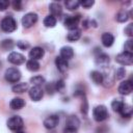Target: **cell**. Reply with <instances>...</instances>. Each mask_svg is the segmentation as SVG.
<instances>
[{"mask_svg": "<svg viewBox=\"0 0 133 133\" xmlns=\"http://www.w3.org/2000/svg\"><path fill=\"white\" fill-rule=\"evenodd\" d=\"M92 116L94 119L98 123L104 122L108 118L109 113H108V109L106 106L104 105H98L92 109Z\"/></svg>", "mask_w": 133, "mask_h": 133, "instance_id": "obj_1", "label": "cell"}, {"mask_svg": "<svg viewBox=\"0 0 133 133\" xmlns=\"http://www.w3.org/2000/svg\"><path fill=\"white\" fill-rule=\"evenodd\" d=\"M0 27L4 32H7V33L14 32L17 29V21L11 16H6L1 20Z\"/></svg>", "mask_w": 133, "mask_h": 133, "instance_id": "obj_2", "label": "cell"}, {"mask_svg": "<svg viewBox=\"0 0 133 133\" xmlns=\"http://www.w3.org/2000/svg\"><path fill=\"white\" fill-rule=\"evenodd\" d=\"M21 77H22V74L19 71V69H17V68H8V69H6V71L4 73V78L9 83L19 82Z\"/></svg>", "mask_w": 133, "mask_h": 133, "instance_id": "obj_3", "label": "cell"}, {"mask_svg": "<svg viewBox=\"0 0 133 133\" xmlns=\"http://www.w3.org/2000/svg\"><path fill=\"white\" fill-rule=\"evenodd\" d=\"M6 124L8 129H10L11 131H19V130H22V128L24 127V121L19 115H14L9 117Z\"/></svg>", "mask_w": 133, "mask_h": 133, "instance_id": "obj_4", "label": "cell"}, {"mask_svg": "<svg viewBox=\"0 0 133 133\" xmlns=\"http://www.w3.org/2000/svg\"><path fill=\"white\" fill-rule=\"evenodd\" d=\"M115 61L122 65H131L133 63V54L130 52H122L116 55Z\"/></svg>", "mask_w": 133, "mask_h": 133, "instance_id": "obj_5", "label": "cell"}, {"mask_svg": "<svg viewBox=\"0 0 133 133\" xmlns=\"http://www.w3.org/2000/svg\"><path fill=\"white\" fill-rule=\"evenodd\" d=\"M38 16L35 12H27L22 18V25L24 28H30L37 22Z\"/></svg>", "mask_w": 133, "mask_h": 133, "instance_id": "obj_6", "label": "cell"}, {"mask_svg": "<svg viewBox=\"0 0 133 133\" xmlns=\"http://www.w3.org/2000/svg\"><path fill=\"white\" fill-rule=\"evenodd\" d=\"M79 22H80V16L79 15L66 16V18L63 21V24L69 30H74V29H77Z\"/></svg>", "mask_w": 133, "mask_h": 133, "instance_id": "obj_7", "label": "cell"}, {"mask_svg": "<svg viewBox=\"0 0 133 133\" xmlns=\"http://www.w3.org/2000/svg\"><path fill=\"white\" fill-rule=\"evenodd\" d=\"M117 90L123 96L130 95L132 92V90H133V83H132V81L131 80H125V81L121 82L118 87H117Z\"/></svg>", "mask_w": 133, "mask_h": 133, "instance_id": "obj_8", "label": "cell"}, {"mask_svg": "<svg viewBox=\"0 0 133 133\" xmlns=\"http://www.w3.org/2000/svg\"><path fill=\"white\" fill-rule=\"evenodd\" d=\"M58 124H59V116L56 114H51L44 119V127L48 130H52L56 128Z\"/></svg>", "mask_w": 133, "mask_h": 133, "instance_id": "obj_9", "label": "cell"}, {"mask_svg": "<svg viewBox=\"0 0 133 133\" xmlns=\"http://www.w3.org/2000/svg\"><path fill=\"white\" fill-rule=\"evenodd\" d=\"M7 60H8V62H10L12 64L20 65V64L25 62V56L23 54L19 53V52H11V53L8 54Z\"/></svg>", "mask_w": 133, "mask_h": 133, "instance_id": "obj_10", "label": "cell"}, {"mask_svg": "<svg viewBox=\"0 0 133 133\" xmlns=\"http://www.w3.org/2000/svg\"><path fill=\"white\" fill-rule=\"evenodd\" d=\"M28 94H29L30 99H31L32 101H34V102L41 101L42 98H43V96H44V91H43L42 87H41V86H35V85H33V86L29 89Z\"/></svg>", "mask_w": 133, "mask_h": 133, "instance_id": "obj_11", "label": "cell"}, {"mask_svg": "<svg viewBox=\"0 0 133 133\" xmlns=\"http://www.w3.org/2000/svg\"><path fill=\"white\" fill-rule=\"evenodd\" d=\"M109 56L106 54V53H103L101 51L98 52V54L96 55V64L101 66V68H107L108 64H109Z\"/></svg>", "mask_w": 133, "mask_h": 133, "instance_id": "obj_12", "label": "cell"}, {"mask_svg": "<svg viewBox=\"0 0 133 133\" xmlns=\"http://www.w3.org/2000/svg\"><path fill=\"white\" fill-rule=\"evenodd\" d=\"M45 55V50L42 47H33L30 51H29V57L30 59H34V60H38L42 59Z\"/></svg>", "mask_w": 133, "mask_h": 133, "instance_id": "obj_13", "label": "cell"}, {"mask_svg": "<svg viewBox=\"0 0 133 133\" xmlns=\"http://www.w3.org/2000/svg\"><path fill=\"white\" fill-rule=\"evenodd\" d=\"M55 65L57 68V70L61 73H64L68 69H69V61L60 56H57L55 58Z\"/></svg>", "mask_w": 133, "mask_h": 133, "instance_id": "obj_14", "label": "cell"}, {"mask_svg": "<svg viewBox=\"0 0 133 133\" xmlns=\"http://www.w3.org/2000/svg\"><path fill=\"white\" fill-rule=\"evenodd\" d=\"M49 10L51 12V16L53 17H60L62 14V7L58 2H51L49 4Z\"/></svg>", "mask_w": 133, "mask_h": 133, "instance_id": "obj_15", "label": "cell"}, {"mask_svg": "<svg viewBox=\"0 0 133 133\" xmlns=\"http://www.w3.org/2000/svg\"><path fill=\"white\" fill-rule=\"evenodd\" d=\"M59 53H60L59 56L62 57V58H64V59H66V60L73 58V56H74V50L70 46H63V47H61Z\"/></svg>", "mask_w": 133, "mask_h": 133, "instance_id": "obj_16", "label": "cell"}, {"mask_svg": "<svg viewBox=\"0 0 133 133\" xmlns=\"http://www.w3.org/2000/svg\"><path fill=\"white\" fill-rule=\"evenodd\" d=\"M79 126H80V121H79V118L76 115H70V116H68L66 122H65V127L72 128V129H75V130H78Z\"/></svg>", "mask_w": 133, "mask_h": 133, "instance_id": "obj_17", "label": "cell"}, {"mask_svg": "<svg viewBox=\"0 0 133 133\" xmlns=\"http://www.w3.org/2000/svg\"><path fill=\"white\" fill-rule=\"evenodd\" d=\"M101 41L104 47H111L114 43V36L110 32H104L101 36Z\"/></svg>", "mask_w": 133, "mask_h": 133, "instance_id": "obj_18", "label": "cell"}, {"mask_svg": "<svg viewBox=\"0 0 133 133\" xmlns=\"http://www.w3.org/2000/svg\"><path fill=\"white\" fill-rule=\"evenodd\" d=\"M25 106V101L22 98H14L11 99V101L9 102V107L12 110H19L22 109Z\"/></svg>", "mask_w": 133, "mask_h": 133, "instance_id": "obj_19", "label": "cell"}, {"mask_svg": "<svg viewBox=\"0 0 133 133\" xmlns=\"http://www.w3.org/2000/svg\"><path fill=\"white\" fill-rule=\"evenodd\" d=\"M90 79L95 84H102L103 83V73L100 71H92L90 73Z\"/></svg>", "mask_w": 133, "mask_h": 133, "instance_id": "obj_20", "label": "cell"}, {"mask_svg": "<svg viewBox=\"0 0 133 133\" xmlns=\"http://www.w3.org/2000/svg\"><path fill=\"white\" fill-rule=\"evenodd\" d=\"M27 89H28V83H26V82L17 83V84H15V85L11 87L12 92H16V94H22V92H25Z\"/></svg>", "mask_w": 133, "mask_h": 133, "instance_id": "obj_21", "label": "cell"}, {"mask_svg": "<svg viewBox=\"0 0 133 133\" xmlns=\"http://www.w3.org/2000/svg\"><path fill=\"white\" fill-rule=\"evenodd\" d=\"M26 68L28 71L30 72H36L39 70L41 68V64L37 60H34V59H29L26 61Z\"/></svg>", "mask_w": 133, "mask_h": 133, "instance_id": "obj_22", "label": "cell"}, {"mask_svg": "<svg viewBox=\"0 0 133 133\" xmlns=\"http://www.w3.org/2000/svg\"><path fill=\"white\" fill-rule=\"evenodd\" d=\"M80 37H81V31L79 29L70 30V32L66 35V39L70 42H77Z\"/></svg>", "mask_w": 133, "mask_h": 133, "instance_id": "obj_23", "label": "cell"}, {"mask_svg": "<svg viewBox=\"0 0 133 133\" xmlns=\"http://www.w3.org/2000/svg\"><path fill=\"white\" fill-rule=\"evenodd\" d=\"M118 113L123 117H130L132 115V113H133V108L129 104L124 103V105H123V107H122V109H121V111Z\"/></svg>", "mask_w": 133, "mask_h": 133, "instance_id": "obj_24", "label": "cell"}, {"mask_svg": "<svg viewBox=\"0 0 133 133\" xmlns=\"http://www.w3.org/2000/svg\"><path fill=\"white\" fill-rule=\"evenodd\" d=\"M15 46V43L12 39L10 38H5L3 41L0 42V48L2 49V51H7V50H11Z\"/></svg>", "mask_w": 133, "mask_h": 133, "instance_id": "obj_25", "label": "cell"}, {"mask_svg": "<svg viewBox=\"0 0 133 133\" xmlns=\"http://www.w3.org/2000/svg\"><path fill=\"white\" fill-rule=\"evenodd\" d=\"M129 18H130V15H129V12H128L127 10H121V11H118V12L116 14V16H115V20H116L117 22H119V23H125V22H127V21L129 20Z\"/></svg>", "mask_w": 133, "mask_h": 133, "instance_id": "obj_26", "label": "cell"}, {"mask_svg": "<svg viewBox=\"0 0 133 133\" xmlns=\"http://www.w3.org/2000/svg\"><path fill=\"white\" fill-rule=\"evenodd\" d=\"M56 23H57V19H56L55 17L51 16V15L47 16V17L44 19V25H45L46 27H48V28H53V27L56 25Z\"/></svg>", "mask_w": 133, "mask_h": 133, "instance_id": "obj_27", "label": "cell"}, {"mask_svg": "<svg viewBox=\"0 0 133 133\" xmlns=\"http://www.w3.org/2000/svg\"><path fill=\"white\" fill-rule=\"evenodd\" d=\"M30 83H32L33 85L35 86H41L45 83V78L41 75H36V76H33L30 78Z\"/></svg>", "mask_w": 133, "mask_h": 133, "instance_id": "obj_28", "label": "cell"}, {"mask_svg": "<svg viewBox=\"0 0 133 133\" xmlns=\"http://www.w3.org/2000/svg\"><path fill=\"white\" fill-rule=\"evenodd\" d=\"M64 4H65V6L69 10H75L79 7L80 1H78V0H68V1L64 2Z\"/></svg>", "mask_w": 133, "mask_h": 133, "instance_id": "obj_29", "label": "cell"}, {"mask_svg": "<svg viewBox=\"0 0 133 133\" xmlns=\"http://www.w3.org/2000/svg\"><path fill=\"white\" fill-rule=\"evenodd\" d=\"M125 76H126V70H125L124 66H119V68H117L115 70V72H114V79L122 80L123 78H125Z\"/></svg>", "mask_w": 133, "mask_h": 133, "instance_id": "obj_30", "label": "cell"}, {"mask_svg": "<svg viewBox=\"0 0 133 133\" xmlns=\"http://www.w3.org/2000/svg\"><path fill=\"white\" fill-rule=\"evenodd\" d=\"M123 105H124V102L121 101V100H113L111 102V108L114 112H119Z\"/></svg>", "mask_w": 133, "mask_h": 133, "instance_id": "obj_31", "label": "cell"}, {"mask_svg": "<svg viewBox=\"0 0 133 133\" xmlns=\"http://www.w3.org/2000/svg\"><path fill=\"white\" fill-rule=\"evenodd\" d=\"M54 84H55V89L58 92H62L64 90V88H65V83H64V81L62 79L57 80L56 82H54Z\"/></svg>", "mask_w": 133, "mask_h": 133, "instance_id": "obj_32", "label": "cell"}, {"mask_svg": "<svg viewBox=\"0 0 133 133\" xmlns=\"http://www.w3.org/2000/svg\"><path fill=\"white\" fill-rule=\"evenodd\" d=\"M46 91H47L49 95H53V94L56 91L54 82H49V83L46 84Z\"/></svg>", "mask_w": 133, "mask_h": 133, "instance_id": "obj_33", "label": "cell"}, {"mask_svg": "<svg viewBox=\"0 0 133 133\" xmlns=\"http://www.w3.org/2000/svg\"><path fill=\"white\" fill-rule=\"evenodd\" d=\"M124 48H125V51L126 52H130L132 53V50H133V41L132 39H128L125 42V45H124Z\"/></svg>", "mask_w": 133, "mask_h": 133, "instance_id": "obj_34", "label": "cell"}, {"mask_svg": "<svg viewBox=\"0 0 133 133\" xmlns=\"http://www.w3.org/2000/svg\"><path fill=\"white\" fill-rule=\"evenodd\" d=\"M82 99H83V101H82V105H81V112L84 115H86L87 112H88V103H87V100H86L85 97L82 98Z\"/></svg>", "mask_w": 133, "mask_h": 133, "instance_id": "obj_35", "label": "cell"}, {"mask_svg": "<svg viewBox=\"0 0 133 133\" xmlns=\"http://www.w3.org/2000/svg\"><path fill=\"white\" fill-rule=\"evenodd\" d=\"M11 5H12L14 9L17 10V11H20V10L23 9V2L20 1V0H15V1L11 3Z\"/></svg>", "mask_w": 133, "mask_h": 133, "instance_id": "obj_36", "label": "cell"}, {"mask_svg": "<svg viewBox=\"0 0 133 133\" xmlns=\"http://www.w3.org/2000/svg\"><path fill=\"white\" fill-rule=\"evenodd\" d=\"M17 47L21 50H27L29 48V43L24 42V41H18L17 42Z\"/></svg>", "mask_w": 133, "mask_h": 133, "instance_id": "obj_37", "label": "cell"}, {"mask_svg": "<svg viewBox=\"0 0 133 133\" xmlns=\"http://www.w3.org/2000/svg\"><path fill=\"white\" fill-rule=\"evenodd\" d=\"M94 4H95V1L94 0H83V1H80V5L83 6L84 8H89Z\"/></svg>", "mask_w": 133, "mask_h": 133, "instance_id": "obj_38", "label": "cell"}, {"mask_svg": "<svg viewBox=\"0 0 133 133\" xmlns=\"http://www.w3.org/2000/svg\"><path fill=\"white\" fill-rule=\"evenodd\" d=\"M124 31H125V34H126V35H128L129 37H131V36L133 35V24H132V23L128 24Z\"/></svg>", "mask_w": 133, "mask_h": 133, "instance_id": "obj_39", "label": "cell"}, {"mask_svg": "<svg viewBox=\"0 0 133 133\" xmlns=\"http://www.w3.org/2000/svg\"><path fill=\"white\" fill-rule=\"evenodd\" d=\"M9 6V2L7 0H0V11L5 10Z\"/></svg>", "mask_w": 133, "mask_h": 133, "instance_id": "obj_40", "label": "cell"}, {"mask_svg": "<svg viewBox=\"0 0 133 133\" xmlns=\"http://www.w3.org/2000/svg\"><path fill=\"white\" fill-rule=\"evenodd\" d=\"M63 133H77V130L72 129V128L64 127V129H63Z\"/></svg>", "mask_w": 133, "mask_h": 133, "instance_id": "obj_41", "label": "cell"}, {"mask_svg": "<svg viewBox=\"0 0 133 133\" xmlns=\"http://www.w3.org/2000/svg\"><path fill=\"white\" fill-rule=\"evenodd\" d=\"M16 133H25V132L22 131V130H19V131H16Z\"/></svg>", "mask_w": 133, "mask_h": 133, "instance_id": "obj_42", "label": "cell"}]
</instances>
